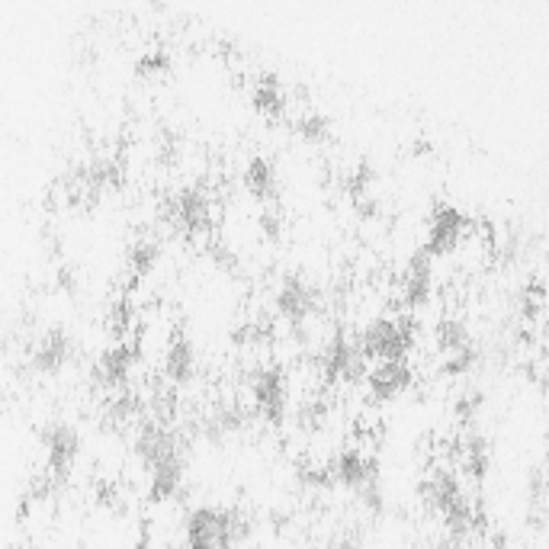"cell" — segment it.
<instances>
[{"label":"cell","mask_w":549,"mask_h":549,"mask_svg":"<svg viewBox=\"0 0 549 549\" xmlns=\"http://www.w3.org/2000/svg\"><path fill=\"white\" fill-rule=\"evenodd\" d=\"M71 347H68V338L61 331H52L49 338H45L36 350V363L42 366V370H58L61 363L68 360Z\"/></svg>","instance_id":"cell-3"},{"label":"cell","mask_w":549,"mask_h":549,"mask_svg":"<svg viewBox=\"0 0 549 549\" xmlns=\"http://www.w3.org/2000/svg\"><path fill=\"white\" fill-rule=\"evenodd\" d=\"M408 379H411L408 366L402 360H389V363L379 366V370H373L370 386H373V392L379 395V399H392L395 392L408 386Z\"/></svg>","instance_id":"cell-2"},{"label":"cell","mask_w":549,"mask_h":549,"mask_svg":"<svg viewBox=\"0 0 549 549\" xmlns=\"http://www.w3.org/2000/svg\"><path fill=\"white\" fill-rule=\"evenodd\" d=\"M129 347H116V350H106L103 360H100V376L110 379V383H116V379H122L129 373Z\"/></svg>","instance_id":"cell-6"},{"label":"cell","mask_w":549,"mask_h":549,"mask_svg":"<svg viewBox=\"0 0 549 549\" xmlns=\"http://www.w3.org/2000/svg\"><path fill=\"white\" fill-rule=\"evenodd\" d=\"M151 472H155V482H151V492H155V498H167V495L177 492V485H180V460H177V456L164 460L161 466H155Z\"/></svg>","instance_id":"cell-4"},{"label":"cell","mask_w":549,"mask_h":549,"mask_svg":"<svg viewBox=\"0 0 549 549\" xmlns=\"http://www.w3.org/2000/svg\"><path fill=\"white\" fill-rule=\"evenodd\" d=\"M248 187H251L257 196H267V193H270V187H273V174H270V167H267L264 158H254V161L248 164Z\"/></svg>","instance_id":"cell-7"},{"label":"cell","mask_w":549,"mask_h":549,"mask_svg":"<svg viewBox=\"0 0 549 549\" xmlns=\"http://www.w3.org/2000/svg\"><path fill=\"white\" fill-rule=\"evenodd\" d=\"M167 373L180 379V383L183 379H190V373H193V347L183 338L171 344V354H167Z\"/></svg>","instance_id":"cell-5"},{"label":"cell","mask_w":549,"mask_h":549,"mask_svg":"<svg viewBox=\"0 0 549 549\" xmlns=\"http://www.w3.org/2000/svg\"><path fill=\"white\" fill-rule=\"evenodd\" d=\"M437 341L444 350H453V354H460L463 344H466V328L456 325V322H444L437 328Z\"/></svg>","instance_id":"cell-8"},{"label":"cell","mask_w":549,"mask_h":549,"mask_svg":"<svg viewBox=\"0 0 549 549\" xmlns=\"http://www.w3.org/2000/svg\"><path fill=\"white\" fill-rule=\"evenodd\" d=\"M302 135L309 142H318V139H325L328 135V122L322 116H309V119H302Z\"/></svg>","instance_id":"cell-10"},{"label":"cell","mask_w":549,"mask_h":549,"mask_svg":"<svg viewBox=\"0 0 549 549\" xmlns=\"http://www.w3.org/2000/svg\"><path fill=\"white\" fill-rule=\"evenodd\" d=\"M155 257H158L155 244H151V241H139V244H135V248L129 251V264H132L135 273H148L151 264H155Z\"/></svg>","instance_id":"cell-9"},{"label":"cell","mask_w":549,"mask_h":549,"mask_svg":"<svg viewBox=\"0 0 549 549\" xmlns=\"http://www.w3.org/2000/svg\"><path fill=\"white\" fill-rule=\"evenodd\" d=\"M463 235V216L450 206H437L434 212V225H431V244L427 251L431 254H444L450 248H456V241Z\"/></svg>","instance_id":"cell-1"}]
</instances>
